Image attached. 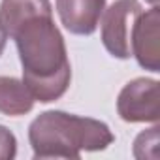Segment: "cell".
<instances>
[{
  "label": "cell",
  "instance_id": "1",
  "mask_svg": "<svg viewBox=\"0 0 160 160\" xmlns=\"http://www.w3.org/2000/svg\"><path fill=\"white\" fill-rule=\"evenodd\" d=\"M8 36L15 40L23 83L32 98L42 104L58 100L70 85L72 68L64 38L53 23V10L23 19Z\"/></svg>",
  "mask_w": 160,
  "mask_h": 160
},
{
  "label": "cell",
  "instance_id": "2",
  "mask_svg": "<svg viewBox=\"0 0 160 160\" xmlns=\"http://www.w3.org/2000/svg\"><path fill=\"white\" fill-rule=\"evenodd\" d=\"M28 139L36 158H79L81 151H102L115 138L96 119L45 111L32 121Z\"/></svg>",
  "mask_w": 160,
  "mask_h": 160
},
{
  "label": "cell",
  "instance_id": "3",
  "mask_svg": "<svg viewBox=\"0 0 160 160\" xmlns=\"http://www.w3.org/2000/svg\"><path fill=\"white\" fill-rule=\"evenodd\" d=\"M102 19V43L109 55L117 58H130V34L134 19L143 12L138 0H117L113 2Z\"/></svg>",
  "mask_w": 160,
  "mask_h": 160
},
{
  "label": "cell",
  "instance_id": "4",
  "mask_svg": "<svg viewBox=\"0 0 160 160\" xmlns=\"http://www.w3.org/2000/svg\"><path fill=\"white\" fill-rule=\"evenodd\" d=\"M117 111L126 122H158L160 91L154 79H134L119 94Z\"/></svg>",
  "mask_w": 160,
  "mask_h": 160
},
{
  "label": "cell",
  "instance_id": "5",
  "mask_svg": "<svg viewBox=\"0 0 160 160\" xmlns=\"http://www.w3.org/2000/svg\"><path fill=\"white\" fill-rule=\"evenodd\" d=\"M160 13L158 6H152L149 12H141L134 19L132 34H130V49L138 58L139 66L151 72L160 70Z\"/></svg>",
  "mask_w": 160,
  "mask_h": 160
},
{
  "label": "cell",
  "instance_id": "6",
  "mask_svg": "<svg viewBox=\"0 0 160 160\" xmlns=\"http://www.w3.org/2000/svg\"><path fill=\"white\" fill-rule=\"evenodd\" d=\"M106 10V0H57V12L72 34L91 36Z\"/></svg>",
  "mask_w": 160,
  "mask_h": 160
},
{
  "label": "cell",
  "instance_id": "7",
  "mask_svg": "<svg viewBox=\"0 0 160 160\" xmlns=\"http://www.w3.org/2000/svg\"><path fill=\"white\" fill-rule=\"evenodd\" d=\"M34 98L27 85L15 77L0 75V113L19 117L32 109Z\"/></svg>",
  "mask_w": 160,
  "mask_h": 160
},
{
  "label": "cell",
  "instance_id": "8",
  "mask_svg": "<svg viewBox=\"0 0 160 160\" xmlns=\"http://www.w3.org/2000/svg\"><path fill=\"white\" fill-rule=\"evenodd\" d=\"M49 10H51L49 0H2V4H0V27L6 30V34H10L23 19Z\"/></svg>",
  "mask_w": 160,
  "mask_h": 160
},
{
  "label": "cell",
  "instance_id": "9",
  "mask_svg": "<svg viewBox=\"0 0 160 160\" xmlns=\"http://www.w3.org/2000/svg\"><path fill=\"white\" fill-rule=\"evenodd\" d=\"M15 152H17L15 136L6 126H0V160H12Z\"/></svg>",
  "mask_w": 160,
  "mask_h": 160
},
{
  "label": "cell",
  "instance_id": "10",
  "mask_svg": "<svg viewBox=\"0 0 160 160\" xmlns=\"http://www.w3.org/2000/svg\"><path fill=\"white\" fill-rule=\"evenodd\" d=\"M6 40H8V34H6V30L2 27H0V55H2V51L6 47Z\"/></svg>",
  "mask_w": 160,
  "mask_h": 160
},
{
  "label": "cell",
  "instance_id": "11",
  "mask_svg": "<svg viewBox=\"0 0 160 160\" xmlns=\"http://www.w3.org/2000/svg\"><path fill=\"white\" fill-rule=\"evenodd\" d=\"M147 2H151V4H154V6H156V2H158V0H147Z\"/></svg>",
  "mask_w": 160,
  "mask_h": 160
}]
</instances>
